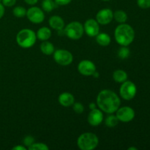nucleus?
<instances>
[{"label":"nucleus","mask_w":150,"mask_h":150,"mask_svg":"<svg viewBox=\"0 0 150 150\" xmlns=\"http://www.w3.org/2000/svg\"><path fill=\"white\" fill-rule=\"evenodd\" d=\"M64 35L71 40H79L83 35L84 29L83 26L79 21H73L64 26Z\"/></svg>","instance_id":"5"},{"label":"nucleus","mask_w":150,"mask_h":150,"mask_svg":"<svg viewBox=\"0 0 150 150\" xmlns=\"http://www.w3.org/2000/svg\"><path fill=\"white\" fill-rule=\"evenodd\" d=\"M50 26L57 31L62 30L64 28V22L62 18L59 16H51L48 21Z\"/></svg>","instance_id":"15"},{"label":"nucleus","mask_w":150,"mask_h":150,"mask_svg":"<svg viewBox=\"0 0 150 150\" xmlns=\"http://www.w3.org/2000/svg\"><path fill=\"white\" fill-rule=\"evenodd\" d=\"M116 116L119 121L122 122H130L135 118L136 113L133 108L129 106H123L119 108L116 111Z\"/></svg>","instance_id":"8"},{"label":"nucleus","mask_w":150,"mask_h":150,"mask_svg":"<svg viewBox=\"0 0 150 150\" xmlns=\"http://www.w3.org/2000/svg\"><path fill=\"white\" fill-rule=\"evenodd\" d=\"M72 0H54L56 3H57L58 5L60 6H64L67 5V4H70Z\"/></svg>","instance_id":"30"},{"label":"nucleus","mask_w":150,"mask_h":150,"mask_svg":"<svg viewBox=\"0 0 150 150\" xmlns=\"http://www.w3.org/2000/svg\"><path fill=\"white\" fill-rule=\"evenodd\" d=\"M40 50L42 54H45V55H51L52 54H54L55 48L51 42L45 40L41 43Z\"/></svg>","instance_id":"18"},{"label":"nucleus","mask_w":150,"mask_h":150,"mask_svg":"<svg viewBox=\"0 0 150 150\" xmlns=\"http://www.w3.org/2000/svg\"><path fill=\"white\" fill-rule=\"evenodd\" d=\"M114 38L118 44L122 46H128L134 40L135 31L130 25L121 23L114 31Z\"/></svg>","instance_id":"2"},{"label":"nucleus","mask_w":150,"mask_h":150,"mask_svg":"<svg viewBox=\"0 0 150 150\" xmlns=\"http://www.w3.org/2000/svg\"><path fill=\"white\" fill-rule=\"evenodd\" d=\"M113 79L117 83H123L127 79V73L125 70H117L113 73Z\"/></svg>","instance_id":"19"},{"label":"nucleus","mask_w":150,"mask_h":150,"mask_svg":"<svg viewBox=\"0 0 150 150\" xmlns=\"http://www.w3.org/2000/svg\"><path fill=\"white\" fill-rule=\"evenodd\" d=\"M13 150H26V148L25 146H21V145H18V146H14V147L12 149Z\"/></svg>","instance_id":"33"},{"label":"nucleus","mask_w":150,"mask_h":150,"mask_svg":"<svg viewBox=\"0 0 150 150\" xmlns=\"http://www.w3.org/2000/svg\"><path fill=\"white\" fill-rule=\"evenodd\" d=\"M37 38H38L39 40L42 41H45L48 40L51 37V31L49 28L45 27H41L40 29H39L37 32L36 34Z\"/></svg>","instance_id":"16"},{"label":"nucleus","mask_w":150,"mask_h":150,"mask_svg":"<svg viewBox=\"0 0 150 150\" xmlns=\"http://www.w3.org/2000/svg\"><path fill=\"white\" fill-rule=\"evenodd\" d=\"M137 93V87L133 82L130 81H125L120 86V96L125 100H130L133 99Z\"/></svg>","instance_id":"6"},{"label":"nucleus","mask_w":150,"mask_h":150,"mask_svg":"<svg viewBox=\"0 0 150 150\" xmlns=\"http://www.w3.org/2000/svg\"><path fill=\"white\" fill-rule=\"evenodd\" d=\"M137 4L140 8H150V0H137Z\"/></svg>","instance_id":"27"},{"label":"nucleus","mask_w":150,"mask_h":150,"mask_svg":"<svg viewBox=\"0 0 150 150\" xmlns=\"http://www.w3.org/2000/svg\"><path fill=\"white\" fill-rule=\"evenodd\" d=\"M33 143H35V138L32 136H26V137L23 139V144L25 146H30Z\"/></svg>","instance_id":"28"},{"label":"nucleus","mask_w":150,"mask_h":150,"mask_svg":"<svg viewBox=\"0 0 150 150\" xmlns=\"http://www.w3.org/2000/svg\"><path fill=\"white\" fill-rule=\"evenodd\" d=\"M59 102L64 107L71 106L75 103V98L69 92H63L59 96Z\"/></svg>","instance_id":"14"},{"label":"nucleus","mask_w":150,"mask_h":150,"mask_svg":"<svg viewBox=\"0 0 150 150\" xmlns=\"http://www.w3.org/2000/svg\"><path fill=\"white\" fill-rule=\"evenodd\" d=\"M102 1H110V0H102Z\"/></svg>","instance_id":"37"},{"label":"nucleus","mask_w":150,"mask_h":150,"mask_svg":"<svg viewBox=\"0 0 150 150\" xmlns=\"http://www.w3.org/2000/svg\"><path fill=\"white\" fill-rule=\"evenodd\" d=\"M105 125L108 127H114L118 125L119 120L115 115H109L105 120Z\"/></svg>","instance_id":"22"},{"label":"nucleus","mask_w":150,"mask_h":150,"mask_svg":"<svg viewBox=\"0 0 150 150\" xmlns=\"http://www.w3.org/2000/svg\"><path fill=\"white\" fill-rule=\"evenodd\" d=\"M28 149L29 150H48L49 147L44 143H33Z\"/></svg>","instance_id":"25"},{"label":"nucleus","mask_w":150,"mask_h":150,"mask_svg":"<svg viewBox=\"0 0 150 150\" xmlns=\"http://www.w3.org/2000/svg\"><path fill=\"white\" fill-rule=\"evenodd\" d=\"M130 54V51L127 48V46H122V48H120L118 51V57L122 59H125L128 58Z\"/></svg>","instance_id":"23"},{"label":"nucleus","mask_w":150,"mask_h":150,"mask_svg":"<svg viewBox=\"0 0 150 150\" xmlns=\"http://www.w3.org/2000/svg\"><path fill=\"white\" fill-rule=\"evenodd\" d=\"M83 29L86 35L89 37H96L100 32L99 23L95 19H88L83 25Z\"/></svg>","instance_id":"12"},{"label":"nucleus","mask_w":150,"mask_h":150,"mask_svg":"<svg viewBox=\"0 0 150 150\" xmlns=\"http://www.w3.org/2000/svg\"><path fill=\"white\" fill-rule=\"evenodd\" d=\"M96 107H97V105L95 103H91L89 105V109H91V110L95 109V108H96Z\"/></svg>","instance_id":"34"},{"label":"nucleus","mask_w":150,"mask_h":150,"mask_svg":"<svg viewBox=\"0 0 150 150\" xmlns=\"http://www.w3.org/2000/svg\"><path fill=\"white\" fill-rule=\"evenodd\" d=\"M58 6V4L53 0H44L42 3V7L43 10L48 13L54 10Z\"/></svg>","instance_id":"20"},{"label":"nucleus","mask_w":150,"mask_h":150,"mask_svg":"<svg viewBox=\"0 0 150 150\" xmlns=\"http://www.w3.org/2000/svg\"><path fill=\"white\" fill-rule=\"evenodd\" d=\"M114 18L120 23H124L127 20V15L123 10H117L114 13Z\"/></svg>","instance_id":"21"},{"label":"nucleus","mask_w":150,"mask_h":150,"mask_svg":"<svg viewBox=\"0 0 150 150\" xmlns=\"http://www.w3.org/2000/svg\"><path fill=\"white\" fill-rule=\"evenodd\" d=\"M24 1L26 4H29V5H35V4L38 3V0H24Z\"/></svg>","instance_id":"32"},{"label":"nucleus","mask_w":150,"mask_h":150,"mask_svg":"<svg viewBox=\"0 0 150 150\" xmlns=\"http://www.w3.org/2000/svg\"><path fill=\"white\" fill-rule=\"evenodd\" d=\"M0 2H1V0H0Z\"/></svg>","instance_id":"38"},{"label":"nucleus","mask_w":150,"mask_h":150,"mask_svg":"<svg viewBox=\"0 0 150 150\" xmlns=\"http://www.w3.org/2000/svg\"><path fill=\"white\" fill-rule=\"evenodd\" d=\"M26 11H27V10H26L24 7H21V6H18V7H16L13 9V13L16 17L23 18L26 15Z\"/></svg>","instance_id":"24"},{"label":"nucleus","mask_w":150,"mask_h":150,"mask_svg":"<svg viewBox=\"0 0 150 150\" xmlns=\"http://www.w3.org/2000/svg\"><path fill=\"white\" fill-rule=\"evenodd\" d=\"M99 144V139L92 133H84L77 140L78 146L81 150H93Z\"/></svg>","instance_id":"4"},{"label":"nucleus","mask_w":150,"mask_h":150,"mask_svg":"<svg viewBox=\"0 0 150 150\" xmlns=\"http://www.w3.org/2000/svg\"><path fill=\"white\" fill-rule=\"evenodd\" d=\"M4 12H5V10H4V6L3 5L2 3L0 2V19L4 16Z\"/></svg>","instance_id":"31"},{"label":"nucleus","mask_w":150,"mask_h":150,"mask_svg":"<svg viewBox=\"0 0 150 150\" xmlns=\"http://www.w3.org/2000/svg\"><path fill=\"white\" fill-rule=\"evenodd\" d=\"M92 76H94V77H95V78H98V77H99V73H98V72L95 71V73H93V75H92Z\"/></svg>","instance_id":"35"},{"label":"nucleus","mask_w":150,"mask_h":150,"mask_svg":"<svg viewBox=\"0 0 150 150\" xmlns=\"http://www.w3.org/2000/svg\"><path fill=\"white\" fill-rule=\"evenodd\" d=\"M54 59L57 64L67 66L73 62V57L70 51L64 49H58L54 51Z\"/></svg>","instance_id":"7"},{"label":"nucleus","mask_w":150,"mask_h":150,"mask_svg":"<svg viewBox=\"0 0 150 150\" xmlns=\"http://www.w3.org/2000/svg\"><path fill=\"white\" fill-rule=\"evenodd\" d=\"M78 70L83 76H90L96 71V66L90 60H82L78 65Z\"/></svg>","instance_id":"10"},{"label":"nucleus","mask_w":150,"mask_h":150,"mask_svg":"<svg viewBox=\"0 0 150 150\" xmlns=\"http://www.w3.org/2000/svg\"><path fill=\"white\" fill-rule=\"evenodd\" d=\"M114 18V13L111 9L104 8L100 10L96 15V21L99 24L106 25L111 22Z\"/></svg>","instance_id":"11"},{"label":"nucleus","mask_w":150,"mask_h":150,"mask_svg":"<svg viewBox=\"0 0 150 150\" xmlns=\"http://www.w3.org/2000/svg\"><path fill=\"white\" fill-rule=\"evenodd\" d=\"M138 148L134 147V146H131V147H129L128 150H137Z\"/></svg>","instance_id":"36"},{"label":"nucleus","mask_w":150,"mask_h":150,"mask_svg":"<svg viewBox=\"0 0 150 150\" xmlns=\"http://www.w3.org/2000/svg\"><path fill=\"white\" fill-rule=\"evenodd\" d=\"M1 3L5 7H13L16 3V0H1Z\"/></svg>","instance_id":"29"},{"label":"nucleus","mask_w":150,"mask_h":150,"mask_svg":"<svg viewBox=\"0 0 150 150\" xmlns=\"http://www.w3.org/2000/svg\"><path fill=\"white\" fill-rule=\"evenodd\" d=\"M37 36L33 30L23 29L19 31L16 35V42L18 45L23 48H29L36 42Z\"/></svg>","instance_id":"3"},{"label":"nucleus","mask_w":150,"mask_h":150,"mask_svg":"<svg viewBox=\"0 0 150 150\" xmlns=\"http://www.w3.org/2000/svg\"><path fill=\"white\" fill-rule=\"evenodd\" d=\"M73 111L77 114H82L84 111V107L81 103H74L73 104Z\"/></svg>","instance_id":"26"},{"label":"nucleus","mask_w":150,"mask_h":150,"mask_svg":"<svg viewBox=\"0 0 150 150\" xmlns=\"http://www.w3.org/2000/svg\"><path fill=\"white\" fill-rule=\"evenodd\" d=\"M96 41L101 46H108L111 43V37L107 33H99L96 36Z\"/></svg>","instance_id":"17"},{"label":"nucleus","mask_w":150,"mask_h":150,"mask_svg":"<svg viewBox=\"0 0 150 150\" xmlns=\"http://www.w3.org/2000/svg\"><path fill=\"white\" fill-rule=\"evenodd\" d=\"M103 121V114L101 110L97 108L91 110L88 115V122L90 125L96 127L100 125Z\"/></svg>","instance_id":"13"},{"label":"nucleus","mask_w":150,"mask_h":150,"mask_svg":"<svg viewBox=\"0 0 150 150\" xmlns=\"http://www.w3.org/2000/svg\"><path fill=\"white\" fill-rule=\"evenodd\" d=\"M121 100L118 95L109 89L100 92L97 97V105L102 111L107 114H114L120 106Z\"/></svg>","instance_id":"1"},{"label":"nucleus","mask_w":150,"mask_h":150,"mask_svg":"<svg viewBox=\"0 0 150 150\" xmlns=\"http://www.w3.org/2000/svg\"><path fill=\"white\" fill-rule=\"evenodd\" d=\"M28 19L33 23H41L45 19L44 12L38 7H32L26 11Z\"/></svg>","instance_id":"9"}]
</instances>
